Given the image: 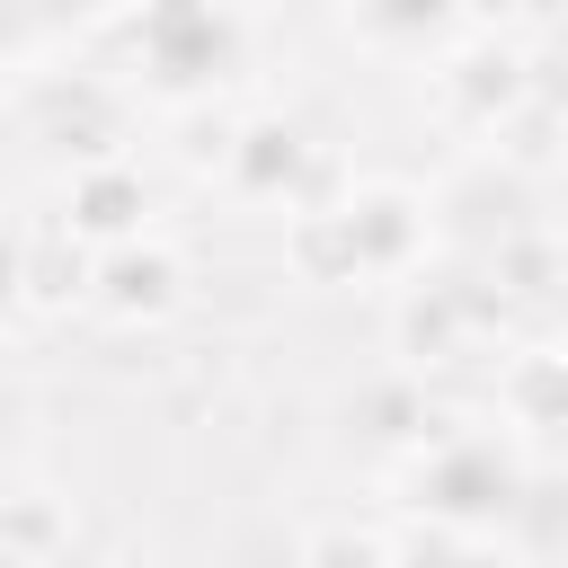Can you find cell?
Returning <instances> with one entry per match:
<instances>
[{"mask_svg":"<svg viewBox=\"0 0 568 568\" xmlns=\"http://www.w3.org/2000/svg\"><path fill=\"white\" fill-rule=\"evenodd\" d=\"M178 284H186V266H178L169 248H115V257L98 266V302H106L115 320H160V311L178 302Z\"/></svg>","mask_w":568,"mask_h":568,"instance_id":"obj_1","label":"cell"},{"mask_svg":"<svg viewBox=\"0 0 568 568\" xmlns=\"http://www.w3.org/2000/svg\"><path fill=\"white\" fill-rule=\"evenodd\" d=\"M133 178L124 169H106V178H80V231H98V240H115L124 222H133Z\"/></svg>","mask_w":568,"mask_h":568,"instance_id":"obj_3","label":"cell"},{"mask_svg":"<svg viewBox=\"0 0 568 568\" xmlns=\"http://www.w3.org/2000/svg\"><path fill=\"white\" fill-rule=\"evenodd\" d=\"M302 568H390V550L373 532H355V524H328V532H311Z\"/></svg>","mask_w":568,"mask_h":568,"instance_id":"obj_4","label":"cell"},{"mask_svg":"<svg viewBox=\"0 0 568 568\" xmlns=\"http://www.w3.org/2000/svg\"><path fill=\"white\" fill-rule=\"evenodd\" d=\"M9 550L18 559H44V568H53V550H71V524L44 506V488H18L9 497Z\"/></svg>","mask_w":568,"mask_h":568,"instance_id":"obj_2","label":"cell"}]
</instances>
